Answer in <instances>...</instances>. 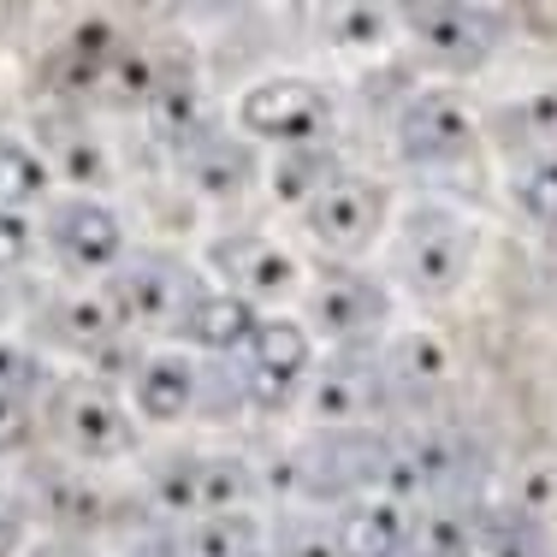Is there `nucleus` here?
Listing matches in <instances>:
<instances>
[{
    "label": "nucleus",
    "mask_w": 557,
    "mask_h": 557,
    "mask_svg": "<svg viewBox=\"0 0 557 557\" xmlns=\"http://www.w3.org/2000/svg\"><path fill=\"white\" fill-rule=\"evenodd\" d=\"M416 528H409L397 498H350L333 516V546L338 557H404Z\"/></svg>",
    "instance_id": "nucleus-14"
},
{
    "label": "nucleus",
    "mask_w": 557,
    "mask_h": 557,
    "mask_svg": "<svg viewBox=\"0 0 557 557\" xmlns=\"http://www.w3.org/2000/svg\"><path fill=\"white\" fill-rule=\"evenodd\" d=\"M309 374H314L309 326L273 314V321H261L256 333H249V344H244V397H249V409L297 404L302 386H309Z\"/></svg>",
    "instance_id": "nucleus-3"
},
{
    "label": "nucleus",
    "mask_w": 557,
    "mask_h": 557,
    "mask_svg": "<svg viewBox=\"0 0 557 557\" xmlns=\"http://www.w3.org/2000/svg\"><path fill=\"white\" fill-rule=\"evenodd\" d=\"M18 445H30V409L0 397V450H18Z\"/></svg>",
    "instance_id": "nucleus-29"
},
{
    "label": "nucleus",
    "mask_w": 557,
    "mask_h": 557,
    "mask_svg": "<svg viewBox=\"0 0 557 557\" xmlns=\"http://www.w3.org/2000/svg\"><path fill=\"white\" fill-rule=\"evenodd\" d=\"M338 154L326 149V143H314V149H285L278 161L268 166V184H273V196L278 202H290V208H302L314 190H326V184L338 178Z\"/></svg>",
    "instance_id": "nucleus-19"
},
{
    "label": "nucleus",
    "mask_w": 557,
    "mask_h": 557,
    "mask_svg": "<svg viewBox=\"0 0 557 557\" xmlns=\"http://www.w3.org/2000/svg\"><path fill=\"white\" fill-rule=\"evenodd\" d=\"M208 268L220 273V290L256 302V297H285L297 290V261L261 232H225L208 244Z\"/></svg>",
    "instance_id": "nucleus-12"
},
{
    "label": "nucleus",
    "mask_w": 557,
    "mask_h": 557,
    "mask_svg": "<svg viewBox=\"0 0 557 557\" xmlns=\"http://www.w3.org/2000/svg\"><path fill=\"white\" fill-rule=\"evenodd\" d=\"M409 30L450 65H481L498 48L504 24L481 7H416L409 12Z\"/></svg>",
    "instance_id": "nucleus-13"
},
{
    "label": "nucleus",
    "mask_w": 557,
    "mask_h": 557,
    "mask_svg": "<svg viewBox=\"0 0 557 557\" xmlns=\"http://www.w3.org/2000/svg\"><path fill=\"white\" fill-rule=\"evenodd\" d=\"M18 540H24V510L12 498H0V557L18 552Z\"/></svg>",
    "instance_id": "nucleus-30"
},
{
    "label": "nucleus",
    "mask_w": 557,
    "mask_h": 557,
    "mask_svg": "<svg viewBox=\"0 0 557 557\" xmlns=\"http://www.w3.org/2000/svg\"><path fill=\"white\" fill-rule=\"evenodd\" d=\"M326 24L338 30V48H374L380 36L392 30V12H380V7H333Z\"/></svg>",
    "instance_id": "nucleus-24"
},
{
    "label": "nucleus",
    "mask_w": 557,
    "mask_h": 557,
    "mask_svg": "<svg viewBox=\"0 0 557 557\" xmlns=\"http://www.w3.org/2000/svg\"><path fill=\"white\" fill-rule=\"evenodd\" d=\"M516 119H522V137H557V89H534Z\"/></svg>",
    "instance_id": "nucleus-26"
},
{
    "label": "nucleus",
    "mask_w": 557,
    "mask_h": 557,
    "mask_svg": "<svg viewBox=\"0 0 557 557\" xmlns=\"http://www.w3.org/2000/svg\"><path fill=\"white\" fill-rule=\"evenodd\" d=\"M268 534L249 510H225V516H202L190 522V557H261Z\"/></svg>",
    "instance_id": "nucleus-20"
},
{
    "label": "nucleus",
    "mask_w": 557,
    "mask_h": 557,
    "mask_svg": "<svg viewBox=\"0 0 557 557\" xmlns=\"http://www.w3.org/2000/svg\"><path fill=\"white\" fill-rule=\"evenodd\" d=\"M474 143V119L457 89H416L397 113V154L416 166H445Z\"/></svg>",
    "instance_id": "nucleus-9"
},
{
    "label": "nucleus",
    "mask_w": 557,
    "mask_h": 557,
    "mask_svg": "<svg viewBox=\"0 0 557 557\" xmlns=\"http://www.w3.org/2000/svg\"><path fill=\"white\" fill-rule=\"evenodd\" d=\"M552 268H557V232H552Z\"/></svg>",
    "instance_id": "nucleus-32"
},
{
    "label": "nucleus",
    "mask_w": 557,
    "mask_h": 557,
    "mask_svg": "<svg viewBox=\"0 0 557 557\" xmlns=\"http://www.w3.org/2000/svg\"><path fill=\"white\" fill-rule=\"evenodd\" d=\"M190 278H178V268L161 256H137L125 261L113 278H108V314L113 326H137V333H154V326H178L184 302H190Z\"/></svg>",
    "instance_id": "nucleus-7"
},
{
    "label": "nucleus",
    "mask_w": 557,
    "mask_h": 557,
    "mask_svg": "<svg viewBox=\"0 0 557 557\" xmlns=\"http://www.w3.org/2000/svg\"><path fill=\"white\" fill-rule=\"evenodd\" d=\"M256 326H261L256 302L232 297V290H220V285H196L190 302H184V314H178V333L190 338L196 350H214V356L244 350Z\"/></svg>",
    "instance_id": "nucleus-15"
},
{
    "label": "nucleus",
    "mask_w": 557,
    "mask_h": 557,
    "mask_svg": "<svg viewBox=\"0 0 557 557\" xmlns=\"http://www.w3.org/2000/svg\"><path fill=\"white\" fill-rule=\"evenodd\" d=\"M54 428L84 462H113L131 450L125 404L108 386H96V380H60L54 386Z\"/></svg>",
    "instance_id": "nucleus-6"
},
{
    "label": "nucleus",
    "mask_w": 557,
    "mask_h": 557,
    "mask_svg": "<svg viewBox=\"0 0 557 557\" xmlns=\"http://www.w3.org/2000/svg\"><path fill=\"white\" fill-rule=\"evenodd\" d=\"M474 256H481V232L469 214L445 202H421L409 208L404 232H397V273L409 278V290L428 302H445L469 285Z\"/></svg>",
    "instance_id": "nucleus-1"
},
{
    "label": "nucleus",
    "mask_w": 557,
    "mask_h": 557,
    "mask_svg": "<svg viewBox=\"0 0 557 557\" xmlns=\"http://www.w3.org/2000/svg\"><path fill=\"white\" fill-rule=\"evenodd\" d=\"M48 244L65 256V268L77 273H108L125 256V225L108 202L96 196H65V202L48 208Z\"/></svg>",
    "instance_id": "nucleus-11"
},
{
    "label": "nucleus",
    "mask_w": 557,
    "mask_h": 557,
    "mask_svg": "<svg viewBox=\"0 0 557 557\" xmlns=\"http://www.w3.org/2000/svg\"><path fill=\"white\" fill-rule=\"evenodd\" d=\"M474 557H546V552H540L534 516H504V522H481V528H474Z\"/></svg>",
    "instance_id": "nucleus-23"
},
{
    "label": "nucleus",
    "mask_w": 557,
    "mask_h": 557,
    "mask_svg": "<svg viewBox=\"0 0 557 557\" xmlns=\"http://www.w3.org/2000/svg\"><path fill=\"white\" fill-rule=\"evenodd\" d=\"M196 386H202V368L190 356H149L131 374V409L154 428H166V421H184L196 409Z\"/></svg>",
    "instance_id": "nucleus-16"
},
{
    "label": "nucleus",
    "mask_w": 557,
    "mask_h": 557,
    "mask_svg": "<svg viewBox=\"0 0 557 557\" xmlns=\"http://www.w3.org/2000/svg\"><path fill=\"white\" fill-rule=\"evenodd\" d=\"M137 557H166V552H137Z\"/></svg>",
    "instance_id": "nucleus-33"
},
{
    "label": "nucleus",
    "mask_w": 557,
    "mask_h": 557,
    "mask_svg": "<svg viewBox=\"0 0 557 557\" xmlns=\"http://www.w3.org/2000/svg\"><path fill=\"white\" fill-rule=\"evenodd\" d=\"M36 386H48L42 362H36L24 344H7V338H0V397L24 404V392H36Z\"/></svg>",
    "instance_id": "nucleus-25"
},
{
    "label": "nucleus",
    "mask_w": 557,
    "mask_h": 557,
    "mask_svg": "<svg viewBox=\"0 0 557 557\" xmlns=\"http://www.w3.org/2000/svg\"><path fill=\"white\" fill-rule=\"evenodd\" d=\"M309 469H302V486L314 498H344L350 504L362 486H386V469H392V445L368 428H350V433H321L314 440Z\"/></svg>",
    "instance_id": "nucleus-8"
},
{
    "label": "nucleus",
    "mask_w": 557,
    "mask_h": 557,
    "mask_svg": "<svg viewBox=\"0 0 557 557\" xmlns=\"http://www.w3.org/2000/svg\"><path fill=\"white\" fill-rule=\"evenodd\" d=\"M510 190H516V208H522V214L552 237V232H557V154H552V149L534 154V161L516 172Z\"/></svg>",
    "instance_id": "nucleus-22"
},
{
    "label": "nucleus",
    "mask_w": 557,
    "mask_h": 557,
    "mask_svg": "<svg viewBox=\"0 0 557 557\" xmlns=\"http://www.w3.org/2000/svg\"><path fill=\"white\" fill-rule=\"evenodd\" d=\"M237 125L256 143L278 149H314L333 131V101L309 84V77H261L237 96Z\"/></svg>",
    "instance_id": "nucleus-2"
},
{
    "label": "nucleus",
    "mask_w": 557,
    "mask_h": 557,
    "mask_svg": "<svg viewBox=\"0 0 557 557\" xmlns=\"http://www.w3.org/2000/svg\"><path fill=\"white\" fill-rule=\"evenodd\" d=\"M24 256H30V225H24V214L0 208V268H18Z\"/></svg>",
    "instance_id": "nucleus-27"
},
{
    "label": "nucleus",
    "mask_w": 557,
    "mask_h": 557,
    "mask_svg": "<svg viewBox=\"0 0 557 557\" xmlns=\"http://www.w3.org/2000/svg\"><path fill=\"white\" fill-rule=\"evenodd\" d=\"M184 172H190V184L202 196H237V190H249L256 184V149H249L244 137H208V143H196L190 154H184Z\"/></svg>",
    "instance_id": "nucleus-17"
},
{
    "label": "nucleus",
    "mask_w": 557,
    "mask_h": 557,
    "mask_svg": "<svg viewBox=\"0 0 557 557\" xmlns=\"http://www.w3.org/2000/svg\"><path fill=\"white\" fill-rule=\"evenodd\" d=\"M302 397H309L314 421H326V433H350L386 409V374H380V362H362V356H333L326 368L309 374Z\"/></svg>",
    "instance_id": "nucleus-10"
},
{
    "label": "nucleus",
    "mask_w": 557,
    "mask_h": 557,
    "mask_svg": "<svg viewBox=\"0 0 557 557\" xmlns=\"http://www.w3.org/2000/svg\"><path fill=\"white\" fill-rule=\"evenodd\" d=\"M278 557H338V546H333V534H314L309 522H297V528H285Z\"/></svg>",
    "instance_id": "nucleus-28"
},
{
    "label": "nucleus",
    "mask_w": 557,
    "mask_h": 557,
    "mask_svg": "<svg viewBox=\"0 0 557 557\" xmlns=\"http://www.w3.org/2000/svg\"><path fill=\"white\" fill-rule=\"evenodd\" d=\"M42 190H48V161L30 149V143H18V137L0 131V208L18 214V208L36 202Z\"/></svg>",
    "instance_id": "nucleus-21"
},
{
    "label": "nucleus",
    "mask_w": 557,
    "mask_h": 557,
    "mask_svg": "<svg viewBox=\"0 0 557 557\" xmlns=\"http://www.w3.org/2000/svg\"><path fill=\"white\" fill-rule=\"evenodd\" d=\"M309 321L333 344H362L392 321V290L362 268H326L309 290Z\"/></svg>",
    "instance_id": "nucleus-5"
},
{
    "label": "nucleus",
    "mask_w": 557,
    "mask_h": 557,
    "mask_svg": "<svg viewBox=\"0 0 557 557\" xmlns=\"http://www.w3.org/2000/svg\"><path fill=\"white\" fill-rule=\"evenodd\" d=\"M302 220L333 256H362L380 232H386V190L362 172H338L326 190L302 202Z\"/></svg>",
    "instance_id": "nucleus-4"
},
{
    "label": "nucleus",
    "mask_w": 557,
    "mask_h": 557,
    "mask_svg": "<svg viewBox=\"0 0 557 557\" xmlns=\"http://www.w3.org/2000/svg\"><path fill=\"white\" fill-rule=\"evenodd\" d=\"M30 557H77V552H65V546H36Z\"/></svg>",
    "instance_id": "nucleus-31"
},
{
    "label": "nucleus",
    "mask_w": 557,
    "mask_h": 557,
    "mask_svg": "<svg viewBox=\"0 0 557 557\" xmlns=\"http://www.w3.org/2000/svg\"><path fill=\"white\" fill-rule=\"evenodd\" d=\"M380 374H386V392L397 386L409 397H433V392H445V380H450V350H445V338H433V333H409L386 350Z\"/></svg>",
    "instance_id": "nucleus-18"
},
{
    "label": "nucleus",
    "mask_w": 557,
    "mask_h": 557,
    "mask_svg": "<svg viewBox=\"0 0 557 557\" xmlns=\"http://www.w3.org/2000/svg\"><path fill=\"white\" fill-rule=\"evenodd\" d=\"M261 557H268V552H261Z\"/></svg>",
    "instance_id": "nucleus-34"
}]
</instances>
